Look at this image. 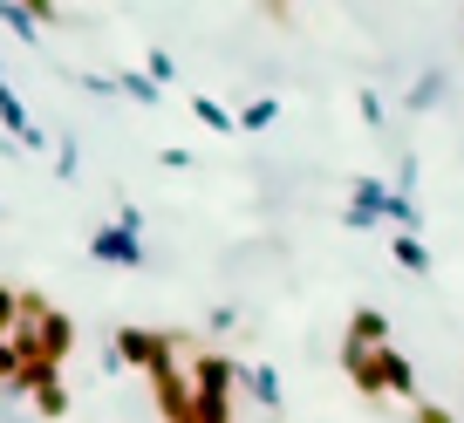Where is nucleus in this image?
Wrapping results in <instances>:
<instances>
[{
    "label": "nucleus",
    "mask_w": 464,
    "mask_h": 423,
    "mask_svg": "<svg viewBox=\"0 0 464 423\" xmlns=\"http://www.w3.org/2000/svg\"><path fill=\"white\" fill-rule=\"evenodd\" d=\"M96 253H102V260H144V253H137L123 233H102V239H96Z\"/></svg>",
    "instance_id": "obj_1"
}]
</instances>
